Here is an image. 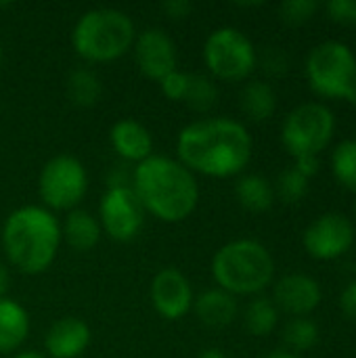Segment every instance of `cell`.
<instances>
[{"label": "cell", "mask_w": 356, "mask_h": 358, "mask_svg": "<svg viewBox=\"0 0 356 358\" xmlns=\"http://www.w3.org/2000/svg\"><path fill=\"white\" fill-rule=\"evenodd\" d=\"M145 208L130 185H111L99 203L101 229L120 243H128L138 237L145 224Z\"/></svg>", "instance_id": "30bf717a"}, {"label": "cell", "mask_w": 356, "mask_h": 358, "mask_svg": "<svg viewBox=\"0 0 356 358\" xmlns=\"http://www.w3.org/2000/svg\"><path fill=\"white\" fill-rule=\"evenodd\" d=\"M88 191V174L84 164L67 153L50 157L38 176V193L44 208L57 212L78 210Z\"/></svg>", "instance_id": "52a82bcc"}, {"label": "cell", "mask_w": 356, "mask_h": 358, "mask_svg": "<svg viewBox=\"0 0 356 358\" xmlns=\"http://www.w3.org/2000/svg\"><path fill=\"white\" fill-rule=\"evenodd\" d=\"M65 94H67L71 105L82 107V109H90V107H94L99 103V99L103 94V82L92 69L76 67L67 76Z\"/></svg>", "instance_id": "44dd1931"}, {"label": "cell", "mask_w": 356, "mask_h": 358, "mask_svg": "<svg viewBox=\"0 0 356 358\" xmlns=\"http://www.w3.org/2000/svg\"><path fill=\"white\" fill-rule=\"evenodd\" d=\"M332 168L338 182L356 193V141H344L336 147Z\"/></svg>", "instance_id": "484cf974"}, {"label": "cell", "mask_w": 356, "mask_h": 358, "mask_svg": "<svg viewBox=\"0 0 356 358\" xmlns=\"http://www.w3.org/2000/svg\"><path fill=\"white\" fill-rule=\"evenodd\" d=\"M204 61L210 73L225 82L245 80L256 67V50L250 38L237 27L214 29L204 44Z\"/></svg>", "instance_id": "ba28073f"}, {"label": "cell", "mask_w": 356, "mask_h": 358, "mask_svg": "<svg viewBox=\"0 0 356 358\" xmlns=\"http://www.w3.org/2000/svg\"><path fill=\"white\" fill-rule=\"evenodd\" d=\"M355 103H356V101H355Z\"/></svg>", "instance_id": "60d3db41"}, {"label": "cell", "mask_w": 356, "mask_h": 358, "mask_svg": "<svg viewBox=\"0 0 356 358\" xmlns=\"http://www.w3.org/2000/svg\"><path fill=\"white\" fill-rule=\"evenodd\" d=\"M327 15L340 25H356V0H332L327 4Z\"/></svg>", "instance_id": "4dcf8cb0"}, {"label": "cell", "mask_w": 356, "mask_h": 358, "mask_svg": "<svg viewBox=\"0 0 356 358\" xmlns=\"http://www.w3.org/2000/svg\"><path fill=\"white\" fill-rule=\"evenodd\" d=\"M340 310L348 321L356 323V281L344 287V292L340 296Z\"/></svg>", "instance_id": "1f68e13d"}, {"label": "cell", "mask_w": 356, "mask_h": 358, "mask_svg": "<svg viewBox=\"0 0 356 358\" xmlns=\"http://www.w3.org/2000/svg\"><path fill=\"white\" fill-rule=\"evenodd\" d=\"M319 157H315V155H306V157H296V164H294V168L298 170V172H302L306 178H311V176H315L317 172H319Z\"/></svg>", "instance_id": "836d02e7"}, {"label": "cell", "mask_w": 356, "mask_h": 358, "mask_svg": "<svg viewBox=\"0 0 356 358\" xmlns=\"http://www.w3.org/2000/svg\"><path fill=\"white\" fill-rule=\"evenodd\" d=\"M176 153L191 172L229 178L250 164L252 136L243 124L229 117L199 120L178 132Z\"/></svg>", "instance_id": "6da1fadb"}, {"label": "cell", "mask_w": 356, "mask_h": 358, "mask_svg": "<svg viewBox=\"0 0 356 358\" xmlns=\"http://www.w3.org/2000/svg\"><path fill=\"white\" fill-rule=\"evenodd\" d=\"M279 323V308L271 298L258 296L245 308V327L252 336L264 338L275 331Z\"/></svg>", "instance_id": "603a6c76"}, {"label": "cell", "mask_w": 356, "mask_h": 358, "mask_svg": "<svg viewBox=\"0 0 356 358\" xmlns=\"http://www.w3.org/2000/svg\"><path fill=\"white\" fill-rule=\"evenodd\" d=\"M132 19L118 8H90L73 25L71 44L88 63H109L124 57L134 44Z\"/></svg>", "instance_id": "5b68a950"}, {"label": "cell", "mask_w": 356, "mask_h": 358, "mask_svg": "<svg viewBox=\"0 0 356 358\" xmlns=\"http://www.w3.org/2000/svg\"><path fill=\"white\" fill-rule=\"evenodd\" d=\"M187 84H189V73L176 69V71L168 73V76L159 82V88H162V94H164L168 101L183 103V101H185V94H187Z\"/></svg>", "instance_id": "f1b7e54d"}, {"label": "cell", "mask_w": 356, "mask_h": 358, "mask_svg": "<svg viewBox=\"0 0 356 358\" xmlns=\"http://www.w3.org/2000/svg\"><path fill=\"white\" fill-rule=\"evenodd\" d=\"M319 10V2L315 0H287L279 6V15L290 25L306 23Z\"/></svg>", "instance_id": "83f0119b"}, {"label": "cell", "mask_w": 356, "mask_h": 358, "mask_svg": "<svg viewBox=\"0 0 356 358\" xmlns=\"http://www.w3.org/2000/svg\"><path fill=\"white\" fill-rule=\"evenodd\" d=\"M355 212H356V201H355Z\"/></svg>", "instance_id": "ab89813d"}, {"label": "cell", "mask_w": 356, "mask_h": 358, "mask_svg": "<svg viewBox=\"0 0 356 358\" xmlns=\"http://www.w3.org/2000/svg\"><path fill=\"white\" fill-rule=\"evenodd\" d=\"M241 109L254 122H266L277 109V92L264 80H252L241 90Z\"/></svg>", "instance_id": "7402d4cb"}, {"label": "cell", "mask_w": 356, "mask_h": 358, "mask_svg": "<svg viewBox=\"0 0 356 358\" xmlns=\"http://www.w3.org/2000/svg\"><path fill=\"white\" fill-rule=\"evenodd\" d=\"M61 241V222L42 206H21L2 224L6 260L25 275L48 271L59 254Z\"/></svg>", "instance_id": "3957f363"}, {"label": "cell", "mask_w": 356, "mask_h": 358, "mask_svg": "<svg viewBox=\"0 0 356 358\" xmlns=\"http://www.w3.org/2000/svg\"><path fill=\"white\" fill-rule=\"evenodd\" d=\"M193 313L199 319V323H204L206 327L220 329L235 321L239 306L235 296H231L220 287H214V289H206L193 300Z\"/></svg>", "instance_id": "e0dca14e"}, {"label": "cell", "mask_w": 356, "mask_h": 358, "mask_svg": "<svg viewBox=\"0 0 356 358\" xmlns=\"http://www.w3.org/2000/svg\"><path fill=\"white\" fill-rule=\"evenodd\" d=\"M27 310L10 298H0V355L19 350V346L27 340Z\"/></svg>", "instance_id": "d6986e66"}, {"label": "cell", "mask_w": 356, "mask_h": 358, "mask_svg": "<svg viewBox=\"0 0 356 358\" xmlns=\"http://www.w3.org/2000/svg\"><path fill=\"white\" fill-rule=\"evenodd\" d=\"M90 327L78 317H63L50 325L44 338L48 358H78L90 346Z\"/></svg>", "instance_id": "9a60e30c"}, {"label": "cell", "mask_w": 356, "mask_h": 358, "mask_svg": "<svg viewBox=\"0 0 356 358\" xmlns=\"http://www.w3.org/2000/svg\"><path fill=\"white\" fill-rule=\"evenodd\" d=\"M197 358H229L220 348H208V350H204V352H199V357Z\"/></svg>", "instance_id": "d590c367"}, {"label": "cell", "mask_w": 356, "mask_h": 358, "mask_svg": "<svg viewBox=\"0 0 356 358\" xmlns=\"http://www.w3.org/2000/svg\"><path fill=\"white\" fill-rule=\"evenodd\" d=\"M216 285L231 296H256L273 283L275 260L254 239H235L222 245L212 258Z\"/></svg>", "instance_id": "277c9868"}, {"label": "cell", "mask_w": 356, "mask_h": 358, "mask_svg": "<svg viewBox=\"0 0 356 358\" xmlns=\"http://www.w3.org/2000/svg\"><path fill=\"white\" fill-rule=\"evenodd\" d=\"M103 235L99 218H94L86 210H71L65 216V222L61 224V237L73 252H90L97 248L99 239Z\"/></svg>", "instance_id": "ac0fdd59"}, {"label": "cell", "mask_w": 356, "mask_h": 358, "mask_svg": "<svg viewBox=\"0 0 356 358\" xmlns=\"http://www.w3.org/2000/svg\"><path fill=\"white\" fill-rule=\"evenodd\" d=\"M2 57H4V52H2V44H0V65H2Z\"/></svg>", "instance_id": "f35d334b"}, {"label": "cell", "mask_w": 356, "mask_h": 358, "mask_svg": "<svg viewBox=\"0 0 356 358\" xmlns=\"http://www.w3.org/2000/svg\"><path fill=\"white\" fill-rule=\"evenodd\" d=\"M308 180L302 172H298L294 166L283 170L277 178V187H275V195L281 197V201L285 203H298L300 199L306 197L308 193Z\"/></svg>", "instance_id": "4316f807"}, {"label": "cell", "mask_w": 356, "mask_h": 358, "mask_svg": "<svg viewBox=\"0 0 356 358\" xmlns=\"http://www.w3.org/2000/svg\"><path fill=\"white\" fill-rule=\"evenodd\" d=\"M304 250L317 260H336L355 241V229L342 214H323L304 231Z\"/></svg>", "instance_id": "8fae6325"}, {"label": "cell", "mask_w": 356, "mask_h": 358, "mask_svg": "<svg viewBox=\"0 0 356 358\" xmlns=\"http://www.w3.org/2000/svg\"><path fill=\"white\" fill-rule=\"evenodd\" d=\"M216 101H218V86L214 84V80L204 73H189L187 94L183 103L197 113H206L216 105Z\"/></svg>", "instance_id": "cb8c5ba5"}, {"label": "cell", "mask_w": 356, "mask_h": 358, "mask_svg": "<svg viewBox=\"0 0 356 358\" xmlns=\"http://www.w3.org/2000/svg\"><path fill=\"white\" fill-rule=\"evenodd\" d=\"M8 285H10V277H8V271H6V266H4V264L0 262V298H6Z\"/></svg>", "instance_id": "e575fe53"}, {"label": "cell", "mask_w": 356, "mask_h": 358, "mask_svg": "<svg viewBox=\"0 0 356 358\" xmlns=\"http://www.w3.org/2000/svg\"><path fill=\"white\" fill-rule=\"evenodd\" d=\"M109 143L122 159L136 162V166L153 155V136L136 120L115 122L109 130Z\"/></svg>", "instance_id": "2e32d148"}, {"label": "cell", "mask_w": 356, "mask_h": 358, "mask_svg": "<svg viewBox=\"0 0 356 358\" xmlns=\"http://www.w3.org/2000/svg\"><path fill=\"white\" fill-rule=\"evenodd\" d=\"M130 187L145 212L170 224L187 220L199 201L195 174L178 159L166 155L153 153L149 159L141 162L132 174Z\"/></svg>", "instance_id": "7a4b0ae2"}, {"label": "cell", "mask_w": 356, "mask_h": 358, "mask_svg": "<svg viewBox=\"0 0 356 358\" xmlns=\"http://www.w3.org/2000/svg\"><path fill=\"white\" fill-rule=\"evenodd\" d=\"M151 304L155 313L168 321H180L193 308V287L191 281L178 268H162L151 281Z\"/></svg>", "instance_id": "4fadbf2b"}, {"label": "cell", "mask_w": 356, "mask_h": 358, "mask_svg": "<svg viewBox=\"0 0 356 358\" xmlns=\"http://www.w3.org/2000/svg\"><path fill=\"white\" fill-rule=\"evenodd\" d=\"M283 342L294 352H304L317 346L319 342V327L311 319L296 317L283 329Z\"/></svg>", "instance_id": "d4e9b609"}, {"label": "cell", "mask_w": 356, "mask_h": 358, "mask_svg": "<svg viewBox=\"0 0 356 358\" xmlns=\"http://www.w3.org/2000/svg\"><path fill=\"white\" fill-rule=\"evenodd\" d=\"M269 358H298L294 352H285V350H277V352H273Z\"/></svg>", "instance_id": "74e56055"}, {"label": "cell", "mask_w": 356, "mask_h": 358, "mask_svg": "<svg viewBox=\"0 0 356 358\" xmlns=\"http://www.w3.org/2000/svg\"><path fill=\"white\" fill-rule=\"evenodd\" d=\"M13 358H48L46 355H40V352H34V350H27V352H19Z\"/></svg>", "instance_id": "8d00e7d4"}, {"label": "cell", "mask_w": 356, "mask_h": 358, "mask_svg": "<svg viewBox=\"0 0 356 358\" xmlns=\"http://www.w3.org/2000/svg\"><path fill=\"white\" fill-rule=\"evenodd\" d=\"M336 130V117L321 103H304L290 111L281 128V141L294 157L319 153L329 145Z\"/></svg>", "instance_id": "9c48e42d"}, {"label": "cell", "mask_w": 356, "mask_h": 358, "mask_svg": "<svg viewBox=\"0 0 356 358\" xmlns=\"http://www.w3.org/2000/svg\"><path fill=\"white\" fill-rule=\"evenodd\" d=\"M134 61L141 73L153 82H162L168 73L176 71L178 55L174 40L159 27H149L134 38Z\"/></svg>", "instance_id": "7c38bea8"}, {"label": "cell", "mask_w": 356, "mask_h": 358, "mask_svg": "<svg viewBox=\"0 0 356 358\" xmlns=\"http://www.w3.org/2000/svg\"><path fill=\"white\" fill-rule=\"evenodd\" d=\"M306 78L315 92L356 101V57L344 42H321L306 59Z\"/></svg>", "instance_id": "8992f818"}, {"label": "cell", "mask_w": 356, "mask_h": 358, "mask_svg": "<svg viewBox=\"0 0 356 358\" xmlns=\"http://www.w3.org/2000/svg\"><path fill=\"white\" fill-rule=\"evenodd\" d=\"M235 197L252 214L269 212L275 203V187L260 174H245L235 185Z\"/></svg>", "instance_id": "ffe728a7"}, {"label": "cell", "mask_w": 356, "mask_h": 358, "mask_svg": "<svg viewBox=\"0 0 356 358\" xmlns=\"http://www.w3.org/2000/svg\"><path fill=\"white\" fill-rule=\"evenodd\" d=\"M262 67H264V71H266L269 76L281 78V76H285L287 69H290V59H287V55H285L283 48H275V46H273V48H266V50H264Z\"/></svg>", "instance_id": "f546056e"}, {"label": "cell", "mask_w": 356, "mask_h": 358, "mask_svg": "<svg viewBox=\"0 0 356 358\" xmlns=\"http://www.w3.org/2000/svg\"><path fill=\"white\" fill-rule=\"evenodd\" d=\"M162 10H164L166 17L180 21V19H187L193 13V4L189 0H166L162 4Z\"/></svg>", "instance_id": "d6a6232c"}, {"label": "cell", "mask_w": 356, "mask_h": 358, "mask_svg": "<svg viewBox=\"0 0 356 358\" xmlns=\"http://www.w3.org/2000/svg\"><path fill=\"white\" fill-rule=\"evenodd\" d=\"M321 287L308 275H285L275 283L273 302L279 310L294 317H306L321 304Z\"/></svg>", "instance_id": "5bb4252c"}]
</instances>
